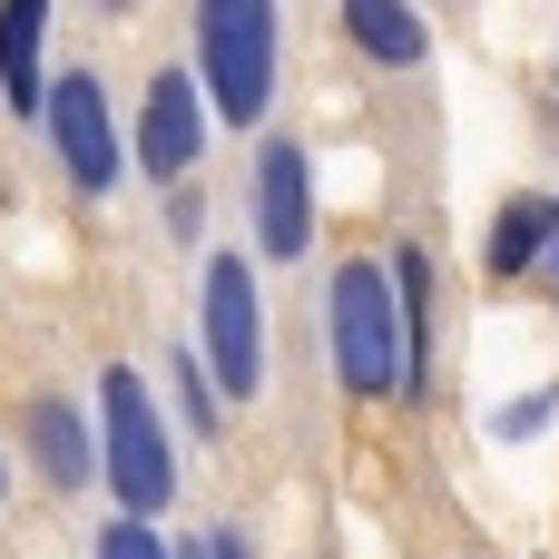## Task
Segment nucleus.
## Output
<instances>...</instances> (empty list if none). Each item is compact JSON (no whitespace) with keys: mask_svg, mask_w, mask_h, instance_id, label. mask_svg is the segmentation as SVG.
I'll return each instance as SVG.
<instances>
[{"mask_svg":"<svg viewBox=\"0 0 559 559\" xmlns=\"http://www.w3.org/2000/svg\"><path fill=\"white\" fill-rule=\"evenodd\" d=\"M344 29H354V49L383 59V69H413V59L432 49V29L413 20V0H344Z\"/></svg>","mask_w":559,"mask_h":559,"instance_id":"9","label":"nucleus"},{"mask_svg":"<svg viewBox=\"0 0 559 559\" xmlns=\"http://www.w3.org/2000/svg\"><path fill=\"white\" fill-rule=\"evenodd\" d=\"M540 197H521L511 216H501V236H491V275H531V255H540Z\"/></svg>","mask_w":559,"mask_h":559,"instance_id":"11","label":"nucleus"},{"mask_svg":"<svg viewBox=\"0 0 559 559\" xmlns=\"http://www.w3.org/2000/svg\"><path fill=\"white\" fill-rule=\"evenodd\" d=\"M187 559H216V540H197V550H187Z\"/></svg>","mask_w":559,"mask_h":559,"instance_id":"16","label":"nucleus"},{"mask_svg":"<svg viewBox=\"0 0 559 559\" xmlns=\"http://www.w3.org/2000/svg\"><path fill=\"white\" fill-rule=\"evenodd\" d=\"M98 413H108V481H118V501L157 521V511L177 501V462H167V432H157V403H147V383L118 364V373L98 383Z\"/></svg>","mask_w":559,"mask_h":559,"instance_id":"3","label":"nucleus"},{"mask_svg":"<svg viewBox=\"0 0 559 559\" xmlns=\"http://www.w3.org/2000/svg\"><path fill=\"white\" fill-rule=\"evenodd\" d=\"M39 118H49V147H59L69 187H88V197H98V187L118 177V138H108V88H98L88 69H69V79L49 88V108H39Z\"/></svg>","mask_w":559,"mask_h":559,"instance_id":"5","label":"nucleus"},{"mask_svg":"<svg viewBox=\"0 0 559 559\" xmlns=\"http://www.w3.org/2000/svg\"><path fill=\"white\" fill-rule=\"evenodd\" d=\"M255 226H265V255H305V236H314V167L295 138H275L255 167Z\"/></svg>","mask_w":559,"mask_h":559,"instance_id":"6","label":"nucleus"},{"mask_svg":"<svg viewBox=\"0 0 559 559\" xmlns=\"http://www.w3.org/2000/svg\"><path fill=\"white\" fill-rule=\"evenodd\" d=\"M197 69L206 98L246 128L275 98V0H197Z\"/></svg>","mask_w":559,"mask_h":559,"instance_id":"2","label":"nucleus"},{"mask_svg":"<svg viewBox=\"0 0 559 559\" xmlns=\"http://www.w3.org/2000/svg\"><path fill=\"white\" fill-rule=\"evenodd\" d=\"M216 559H246V540H236V531H216Z\"/></svg>","mask_w":559,"mask_h":559,"instance_id":"15","label":"nucleus"},{"mask_svg":"<svg viewBox=\"0 0 559 559\" xmlns=\"http://www.w3.org/2000/svg\"><path fill=\"white\" fill-rule=\"evenodd\" d=\"M0 481H10V472H0Z\"/></svg>","mask_w":559,"mask_h":559,"instance_id":"18","label":"nucleus"},{"mask_svg":"<svg viewBox=\"0 0 559 559\" xmlns=\"http://www.w3.org/2000/svg\"><path fill=\"white\" fill-rule=\"evenodd\" d=\"M206 373L226 383V403L265 383V314H255L246 255H206Z\"/></svg>","mask_w":559,"mask_h":559,"instance_id":"4","label":"nucleus"},{"mask_svg":"<svg viewBox=\"0 0 559 559\" xmlns=\"http://www.w3.org/2000/svg\"><path fill=\"white\" fill-rule=\"evenodd\" d=\"M324 334H334V373L344 393H413L423 383V344H413V305H403V275L354 255L334 265V305H324Z\"/></svg>","mask_w":559,"mask_h":559,"instance_id":"1","label":"nucleus"},{"mask_svg":"<svg viewBox=\"0 0 559 559\" xmlns=\"http://www.w3.org/2000/svg\"><path fill=\"white\" fill-rule=\"evenodd\" d=\"M98 10H128V0H98Z\"/></svg>","mask_w":559,"mask_h":559,"instance_id":"17","label":"nucleus"},{"mask_svg":"<svg viewBox=\"0 0 559 559\" xmlns=\"http://www.w3.org/2000/svg\"><path fill=\"white\" fill-rule=\"evenodd\" d=\"M98 559H167V550L147 540V511H128V521H108V531H98Z\"/></svg>","mask_w":559,"mask_h":559,"instance_id":"12","label":"nucleus"},{"mask_svg":"<svg viewBox=\"0 0 559 559\" xmlns=\"http://www.w3.org/2000/svg\"><path fill=\"white\" fill-rule=\"evenodd\" d=\"M177 403H187V432H226L216 403H206V373H197V364H177Z\"/></svg>","mask_w":559,"mask_h":559,"instance_id":"13","label":"nucleus"},{"mask_svg":"<svg viewBox=\"0 0 559 559\" xmlns=\"http://www.w3.org/2000/svg\"><path fill=\"white\" fill-rule=\"evenodd\" d=\"M540 265H550V275H559V206H550V216H540Z\"/></svg>","mask_w":559,"mask_h":559,"instance_id":"14","label":"nucleus"},{"mask_svg":"<svg viewBox=\"0 0 559 559\" xmlns=\"http://www.w3.org/2000/svg\"><path fill=\"white\" fill-rule=\"evenodd\" d=\"M197 138H206V108H197V79H147V118H138V167L147 177H177L187 157H197Z\"/></svg>","mask_w":559,"mask_h":559,"instance_id":"7","label":"nucleus"},{"mask_svg":"<svg viewBox=\"0 0 559 559\" xmlns=\"http://www.w3.org/2000/svg\"><path fill=\"white\" fill-rule=\"evenodd\" d=\"M29 442H39V472H49L59 491L88 481V423H79L69 403H39V413H29Z\"/></svg>","mask_w":559,"mask_h":559,"instance_id":"10","label":"nucleus"},{"mask_svg":"<svg viewBox=\"0 0 559 559\" xmlns=\"http://www.w3.org/2000/svg\"><path fill=\"white\" fill-rule=\"evenodd\" d=\"M39 29H49V0H0V98L10 108H49V88H39Z\"/></svg>","mask_w":559,"mask_h":559,"instance_id":"8","label":"nucleus"}]
</instances>
